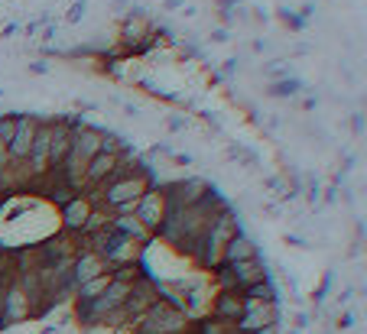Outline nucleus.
<instances>
[{
  "instance_id": "1",
  "label": "nucleus",
  "mask_w": 367,
  "mask_h": 334,
  "mask_svg": "<svg viewBox=\"0 0 367 334\" xmlns=\"http://www.w3.org/2000/svg\"><path fill=\"white\" fill-rule=\"evenodd\" d=\"M188 321H192V318H188L186 311L172 309L169 302L156 299L143 315L130 318L127 331L130 334H188Z\"/></svg>"
},
{
  "instance_id": "2",
  "label": "nucleus",
  "mask_w": 367,
  "mask_h": 334,
  "mask_svg": "<svg viewBox=\"0 0 367 334\" xmlns=\"http://www.w3.org/2000/svg\"><path fill=\"white\" fill-rule=\"evenodd\" d=\"M101 140H104V130H98V127H75V136H72V153H69V162H65V169H62V176L69 179L75 188H82L78 185V179H82V169L91 162L98 153H101Z\"/></svg>"
},
{
  "instance_id": "3",
  "label": "nucleus",
  "mask_w": 367,
  "mask_h": 334,
  "mask_svg": "<svg viewBox=\"0 0 367 334\" xmlns=\"http://www.w3.org/2000/svg\"><path fill=\"white\" fill-rule=\"evenodd\" d=\"M78 120L52 117L49 120V176H62V169L69 162L72 136H75Z\"/></svg>"
},
{
  "instance_id": "4",
  "label": "nucleus",
  "mask_w": 367,
  "mask_h": 334,
  "mask_svg": "<svg viewBox=\"0 0 367 334\" xmlns=\"http://www.w3.org/2000/svg\"><path fill=\"white\" fill-rule=\"evenodd\" d=\"M98 205H94V195L91 192H75L65 205L59 208V224L65 234H82L88 227V221L94 217Z\"/></svg>"
},
{
  "instance_id": "5",
  "label": "nucleus",
  "mask_w": 367,
  "mask_h": 334,
  "mask_svg": "<svg viewBox=\"0 0 367 334\" xmlns=\"http://www.w3.org/2000/svg\"><path fill=\"white\" fill-rule=\"evenodd\" d=\"M120 42L127 46L130 56H143V52L153 49V39H150V20H146L140 10H130L127 17L120 20Z\"/></svg>"
},
{
  "instance_id": "6",
  "label": "nucleus",
  "mask_w": 367,
  "mask_h": 334,
  "mask_svg": "<svg viewBox=\"0 0 367 334\" xmlns=\"http://www.w3.org/2000/svg\"><path fill=\"white\" fill-rule=\"evenodd\" d=\"M280 325V302H254L244 299V318L238 321L240 331H264V328Z\"/></svg>"
},
{
  "instance_id": "7",
  "label": "nucleus",
  "mask_w": 367,
  "mask_h": 334,
  "mask_svg": "<svg viewBox=\"0 0 367 334\" xmlns=\"http://www.w3.org/2000/svg\"><path fill=\"white\" fill-rule=\"evenodd\" d=\"M39 127V117H30V114H20V127H17V136L7 143V159H10V169L26 166V156H30V146H33V134Z\"/></svg>"
},
{
  "instance_id": "8",
  "label": "nucleus",
  "mask_w": 367,
  "mask_h": 334,
  "mask_svg": "<svg viewBox=\"0 0 367 334\" xmlns=\"http://www.w3.org/2000/svg\"><path fill=\"white\" fill-rule=\"evenodd\" d=\"M162 211H166V201H162V192H160V185H156V188H150V192L137 201V211H134V217H137L140 224L146 227V234L153 237L156 224L162 221Z\"/></svg>"
},
{
  "instance_id": "9",
  "label": "nucleus",
  "mask_w": 367,
  "mask_h": 334,
  "mask_svg": "<svg viewBox=\"0 0 367 334\" xmlns=\"http://www.w3.org/2000/svg\"><path fill=\"white\" fill-rule=\"evenodd\" d=\"M101 273H108V263H104L98 253L82 247V250L72 257V269H69L72 285H82V283H88V279H94V276H101Z\"/></svg>"
},
{
  "instance_id": "10",
  "label": "nucleus",
  "mask_w": 367,
  "mask_h": 334,
  "mask_svg": "<svg viewBox=\"0 0 367 334\" xmlns=\"http://www.w3.org/2000/svg\"><path fill=\"white\" fill-rule=\"evenodd\" d=\"M212 318H218V321H224V325H238L240 318H244V295L240 293H218V289H214Z\"/></svg>"
},
{
  "instance_id": "11",
  "label": "nucleus",
  "mask_w": 367,
  "mask_h": 334,
  "mask_svg": "<svg viewBox=\"0 0 367 334\" xmlns=\"http://www.w3.org/2000/svg\"><path fill=\"white\" fill-rule=\"evenodd\" d=\"M228 266H231V273H234V283H238L240 293H244L247 285L260 283V279H270V269H266V263H264L260 253L250 257V259H240V263H228Z\"/></svg>"
},
{
  "instance_id": "12",
  "label": "nucleus",
  "mask_w": 367,
  "mask_h": 334,
  "mask_svg": "<svg viewBox=\"0 0 367 334\" xmlns=\"http://www.w3.org/2000/svg\"><path fill=\"white\" fill-rule=\"evenodd\" d=\"M257 240L254 237L240 227L238 234L231 237L228 243H224V250H221V263H240V259H250V257H257Z\"/></svg>"
},
{
  "instance_id": "13",
  "label": "nucleus",
  "mask_w": 367,
  "mask_h": 334,
  "mask_svg": "<svg viewBox=\"0 0 367 334\" xmlns=\"http://www.w3.org/2000/svg\"><path fill=\"white\" fill-rule=\"evenodd\" d=\"M111 283H114V279H111V269H108V273H101V276H94V279H88V283L75 285V299H82V302L98 299V295H101Z\"/></svg>"
},
{
  "instance_id": "14",
  "label": "nucleus",
  "mask_w": 367,
  "mask_h": 334,
  "mask_svg": "<svg viewBox=\"0 0 367 334\" xmlns=\"http://www.w3.org/2000/svg\"><path fill=\"white\" fill-rule=\"evenodd\" d=\"M240 295H244V299H254V302H280V289L273 285V279H260V283L247 285Z\"/></svg>"
},
{
  "instance_id": "15",
  "label": "nucleus",
  "mask_w": 367,
  "mask_h": 334,
  "mask_svg": "<svg viewBox=\"0 0 367 334\" xmlns=\"http://www.w3.org/2000/svg\"><path fill=\"white\" fill-rule=\"evenodd\" d=\"M212 279H214V285H218V293H240L228 263H218V266L212 269Z\"/></svg>"
},
{
  "instance_id": "16",
  "label": "nucleus",
  "mask_w": 367,
  "mask_h": 334,
  "mask_svg": "<svg viewBox=\"0 0 367 334\" xmlns=\"http://www.w3.org/2000/svg\"><path fill=\"white\" fill-rule=\"evenodd\" d=\"M302 91V82L299 78H280L266 88V94H273V98H290V94H299Z\"/></svg>"
},
{
  "instance_id": "17",
  "label": "nucleus",
  "mask_w": 367,
  "mask_h": 334,
  "mask_svg": "<svg viewBox=\"0 0 367 334\" xmlns=\"http://www.w3.org/2000/svg\"><path fill=\"white\" fill-rule=\"evenodd\" d=\"M17 127H20V114H0V143L4 146L17 136Z\"/></svg>"
},
{
  "instance_id": "18",
  "label": "nucleus",
  "mask_w": 367,
  "mask_h": 334,
  "mask_svg": "<svg viewBox=\"0 0 367 334\" xmlns=\"http://www.w3.org/2000/svg\"><path fill=\"white\" fill-rule=\"evenodd\" d=\"M266 188H270L273 195H286V179H283V176H270V179H266Z\"/></svg>"
},
{
  "instance_id": "19",
  "label": "nucleus",
  "mask_w": 367,
  "mask_h": 334,
  "mask_svg": "<svg viewBox=\"0 0 367 334\" xmlns=\"http://www.w3.org/2000/svg\"><path fill=\"white\" fill-rule=\"evenodd\" d=\"M82 13H85V4H75V7L69 10V23H78V20H82Z\"/></svg>"
},
{
  "instance_id": "20",
  "label": "nucleus",
  "mask_w": 367,
  "mask_h": 334,
  "mask_svg": "<svg viewBox=\"0 0 367 334\" xmlns=\"http://www.w3.org/2000/svg\"><path fill=\"white\" fill-rule=\"evenodd\" d=\"M166 127H169V130H182V127H186V120H179V117H169V124H166Z\"/></svg>"
},
{
  "instance_id": "21",
  "label": "nucleus",
  "mask_w": 367,
  "mask_h": 334,
  "mask_svg": "<svg viewBox=\"0 0 367 334\" xmlns=\"http://www.w3.org/2000/svg\"><path fill=\"white\" fill-rule=\"evenodd\" d=\"M351 127H354V134H361V130H364V120H361V114H354V120H351Z\"/></svg>"
},
{
  "instance_id": "22",
  "label": "nucleus",
  "mask_w": 367,
  "mask_h": 334,
  "mask_svg": "<svg viewBox=\"0 0 367 334\" xmlns=\"http://www.w3.org/2000/svg\"><path fill=\"white\" fill-rule=\"evenodd\" d=\"M212 39H214V42H228V39H231V36H228V33H224V30H218V33H214V36H212Z\"/></svg>"
},
{
  "instance_id": "23",
  "label": "nucleus",
  "mask_w": 367,
  "mask_h": 334,
  "mask_svg": "<svg viewBox=\"0 0 367 334\" xmlns=\"http://www.w3.org/2000/svg\"><path fill=\"white\" fill-rule=\"evenodd\" d=\"M296 328H309V315H296Z\"/></svg>"
},
{
  "instance_id": "24",
  "label": "nucleus",
  "mask_w": 367,
  "mask_h": 334,
  "mask_svg": "<svg viewBox=\"0 0 367 334\" xmlns=\"http://www.w3.org/2000/svg\"><path fill=\"white\" fill-rule=\"evenodd\" d=\"M179 4H182V0H166V10H176Z\"/></svg>"
}]
</instances>
